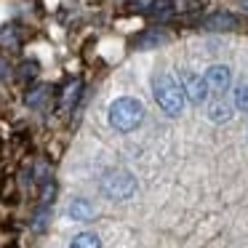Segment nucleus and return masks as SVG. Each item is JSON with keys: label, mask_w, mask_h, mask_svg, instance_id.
Wrapping results in <instances>:
<instances>
[{"label": "nucleus", "mask_w": 248, "mask_h": 248, "mask_svg": "<svg viewBox=\"0 0 248 248\" xmlns=\"http://www.w3.org/2000/svg\"><path fill=\"white\" fill-rule=\"evenodd\" d=\"M152 96H155V104L163 115L168 118H179L184 112V104H187V96H184L182 83H176L171 75H157L155 83H152Z\"/></svg>", "instance_id": "obj_1"}, {"label": "nucleus", "mask_w": 248, "mask_h": 248, "mask_svg": "<svg viewBox=\"0 0 248 248\" xmlns=\"http://www.w3.org/2000/svg\"><path fill=\"white\" fill-rule=\"evenodd\" d=\"M107 120H109V125H112L115 131L131 134V131H136L141 125V120H144V104H141L139 99H134V96H120V99H115V102L109 104Z\"/></svg>", "instance_id": "obj_2"}, {"label": "nucleus", "mask_w": 248, "mask_h": 248, "mask_svg": "<svg viewBox=\"0 0 248 248\" xmlns=\"http://www.w3.org/2000/svg\"><path fill=\"white\" fill-rule=\"evenodd\" d=\"M99 189H102V195L107 200L120 203V200L134 198L136 189H139V182H136V176L131 171H125V168H109L102 176V182H99Z\"/></svg>", "instance_id": "obj_3"}, {"label": "nucleus", "mask_w": 248, "mask_h": 248, "mask_svg": "<svg viewBox=\"0 0 248 248\" xmlns=\"http://www.w3.org/2000/svg\"><path fill=\"white\" fill-rule=\"evenodd\" d=\"M182 88H184V96H187V102L192 104H200L208 99V86H205V78L198 75V72L192 70H184L182 72Z\"/></svg>", "instance_id": "obj_4"}, {"label": "nucleus", "mask_w": 248, "mask_h": 248, "mask_svg": "<svg viewBox=\"0 0 248 248\" xmlns=\"http://www.w3.org/2000/svg\"><path fill=\"white\" fill-rule=\"evenodd\" d=\"M203 78H205V86H208V93L221 96V93L230 88V83H232V70L227 64H211Z\"/></svg>", "instance_id": "obj_5"}, {"label": "nucleus", "mask_w": 248, "mask_h": 248, "mask_svg": "<svg viewBox=\"0 0 248 248\" xmlns=\"http://www.w3.org/2000/svg\"><path fill=\"white\" fill-rule=\"evenodd\" d=\"M168 40V35L163 32V30H144L141 35H136L134 40V48L136 51H150V48H157V46H163Z\"/></svg>", "instance_id": "obj_6"}, {"label": "nucleus", "mask_w": 248, "mask_h": 248, "mask_svg": "<svg viewBox=\"0 0 248 248\" xmlns=\"http://www.w3.org/2000/svg\"><path fill=\"white\" fill-rule=\"evenodd\" d=\"M232 115H235V102H227V99L216 96L208 104V120H214V123H227Z\"/></svg>", "instance_id": "obj_7"}, {"label": "nucleus", "mask_w": 248, "mask_h": 248, "mask_svg": "<svg viewBox=\"0 0 248 248\" xmlns=\"http://www.w3.org/2000/svg\"><path fill=\"white\" fill-rule=\"evenodd\" d=\"M67 214H70V219H75V221H93L96 219V208H93V203L86 200V198L72 200L70 208H67Z\"/></svg>", "instance_id": "obj_8"}, {"label": "nucleus", "mask_w": 248, "mask_h": 248, "mask_svg": "<svg viewBox=\"0 0 248 248\" xmlns=\"http://www.w3.org/2000/svg\"><path fill=\"white\" fill-rule=\"evenodd\" d=\"M203 27L205 30H214V32H227V30H237V16L235 14H227V11H219V14H214V16H208L203 22Z\"/></svg>", "instance_id": "obj_9"}, {"label": "nucleus", "mask_w": 248, "mask_h": 248, "mask_svg": "<svg viewBox=\"0 0 248 248\" xmlns=\"http://www.w3.org/2000/svg\"><path fill=\"white\" fill-rule=\"evenodd\" d=\"M147 14L155 16V19H171L173 14H176V3H173V0H152Z\"/></svg>", "instance_id": "obj_10"}, {"label": "nucleus", "mask_w": 248, "mask_h": 248, "mask_svg": "<svg viewBox=\"0 0 248 248\" xmlns=\"http://www.w3.org/2000/svg\"><path fill=\"white\" fill-rule=\"evenodd\" d=\"M70 248H102V240L96 232H80L70 240Z\"/></svg>", "instance_id": "obj_11"}, {"label": "nucleus", "mask_w": 248, "mask_h": 248, "mask_svg": "<svg viewBox=\"0 0 248 248\" xmlns=\"http://www.w3.org/2000/svg\"><path fill=\"white\" fill-rule=\"evenodd\" d=\"M232 102H235V109H240V112H248V78L237 83L235 99H232Z\"/></svg>", "instance_id": "obj_12"}, {"label": "nucleus", "mask_w": 248, "mask_h": 248, "mask_svg": "<svg viewBox=\"0 0 248 248\" xmlns=\"http://www.w3.org/2000/svg\"><path fill=\"white\" fill-rule=\"evenodd\" d=\"M78 96H80V80H70L64 86V91H62V104L70 107V104L78 102Z\"/></svg>", "instance_id": "obj_13"}, {"label": "nucleus", "mask_w": 248, "mask_h": 248, "mask_svg": "<svg viewBox=\"0 0 248 248\" xmlns=\"http://www.w3.org/2000/svg\"><path fill=\"white\" fill-rule=\"evenodd\" d=\"M46 93H48V88H46V86L32 88V91L27 93V104H30V107H40V104H43V99H46Z\"/></svg>", "instance_id": "obj_14"}]
</instances>
